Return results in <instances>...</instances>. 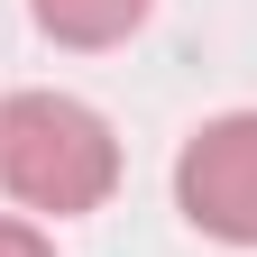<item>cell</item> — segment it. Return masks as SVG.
I'll return each mask as SVG.
<instances>
[{"mask_svg":"<svg viewBox=\"0 0 257 257\" xmlns=\"http://www.w3.org/2000/svg\"><path fill=\"white\" fill-rule=\"evenodd\" d=\"M0 184H10V202L46 220L101 211L119 184V138L74 92H10L0 101Z\"/></svg>","mask_w":257,"mask_h":257,"instance_id":"6da1fadb","label":"cell"},{"mask_svg":"<svg viewBox=\"0 0 257 257\" xmlns=\"http://www.w3.org/2000/svg\"><path fill=\"white\" fill-rule=\"evenodd\" d=\"M0 257H55V239L37 230V220H10V211H0Z\"/></svg>","mask_w":257,"mask_h":257,"instance_id":"277c9868","label":"cell"},{"mask_svg":"<svg viewBox=\"0 0 257 257\" xmlns=\"http://www.w3.org/2000/svg\"><path fill=\"white\" fill-rule=\"evenodd\" d=\"M175 211L220 248H257V110H220L184 138Z\"/></svg>","mask_w":257,"mask_h":257,"instance_id":"7a4b0ae2","label":"cell"},{"mask_svg":"<svg viewBox=\"0 0 257 257\" xmlns=\"http://www.w3.org/2000/svg\"><path fill=\"white\" fill-rule=\"evenodd\" d=\"M28 19H37L55 46H119L128 28L147 19V0H28Z\"/></svg>","mask_w":257,"mask_h":257,"instance_id":"3957f363","label":"cell"}]
</instances>
